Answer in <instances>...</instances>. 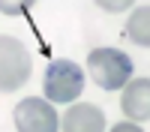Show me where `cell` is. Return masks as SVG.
Instances as JSON below:
<instances>
[{
  "instance_id": "cell-2",
  "label": "cell",
  "mask_w": 150,
  "mask_h": 132,
  "mask_svg": "<svg viewBox=\"0 0 150 132\" xmlns=\"http://www.w3.org/2000/svg\"><path fill=\"white\" fill-rule=\"evenodd\" d=\"M84 90V72L72 60H51L45 69V99L57 105H72Z\"/></svg>"
},
{
  "instance_id": "cell-1",
  "label": "cell",
  "mask_w": 150,
  "mask_h": 132,
  "mask_svg": "<svg viewBox=\"0 0 150 132\" xmlns=\"http://www.w3.org/2000/svg\"><path fill=\"white\" fill-rule=\"evenodd\" d=\"M132 57L120 48H93L87 54V69L90 78L96 81V87L102 90H120L126 87V81L132 78Z\"/></svg>"
},
{
  "instance_id": "cell-4",
  "label": "cell",
  "mask_w": 150,
  "mask_h": 132,
  "mask_svg": "<svg viewBox=\"0 0 150 132\" xmlns=\"http://www.w3.org/2000/svg\"><path fill=\"white\" fill-rule=\"evenodd\" d=\"M15 129L18 132H57L60 120L54 105L42 96H27L15 105Z\"/></svg>"
},
{
  "instance_id": "cell-7",
  "label": "cell",
  "mask_w": 150,
  "mask_h": 132,
  "mask_svg": "<svg viewBox=\"0 0 150 132\" xmlns=\"http://www.w3.org/2000/svg\"><path fill=\"white\" fill-rule=\"evenodd\" d=\"M126 36H129L135 45H141V48H147V45H150V6H147V3H144V6H138V9L129 15Z\"/></svg>"
},
{
  "instance_id": "cell-5",
  "label": "cell",
  "mask_w": 150,
  "mask_h": 132,
  "mask_svg": "<svg viewBox=\"0 0 150 132\" xmlns=\"http://www.w3.org/2000/svg\"><path fill=\"white\" fill-rule=\"evenodd\" d=\"M120 105H123V114L129 117V123H147V117H150V78L126 81Z\"/></svg>"
},
{
  "instance_id": "cell-6",
  "label": "cell",
  "mask_w": 150,
  "mask_h": 132,
  "mask_svg": "<svg viewBox=\"0 0 150 132\" xmlns=\"http://www.w3.org/2000/svg\"><path fill=\"white\" fill-rule=\"evenodd\" d=\"M60 126H63V132H105V114L96 105L78 102V105H69Z\"/></svg>"
},
{
  "instance_id": "cell-3",
  "label": "cell",
  "mask_w": 150,
  "mask_h": 132,
  "mask_svg": "<svg viewBox=\"0 0 150 132\" xmlns=\"http://www.w3.org/2000/svg\"><path fill=\"white\" fill-rule=\"evenodd\" d=\"M30 72H33V63H30V51L24 48V42L15 36H0V90L12 93L24 87Z\"/></svg>"
},
{
  "instance_id": "cell-8",
  "label": "cell",
  "mask_w": 150,
  "mask_h": 132,
  "mask_svg": "<svg viewBox=\"0 0 150 132\" xmlns=\"http://www.w3.org/2000/svg\"><path fill=\"white\" fill-rule=\"evenodd\" d=\"M111 132H144L138 123H117V126H111Z\"/></svg>"
}]
</instances>
